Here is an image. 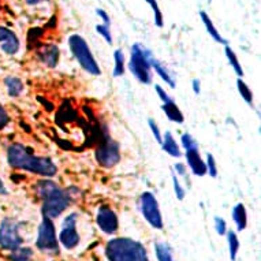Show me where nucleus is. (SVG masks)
Listing matches in <instances>:
<instances>
[{
    "mask_svg": "<svg viewBox=\"0 0 261 261\" xmlns=\"http://www.w3.org/2000/svg\"><path fill=\"white\" fill-rule=\"evenodd\" d=\"M7 159L11 167L33 172L45 178H52L58 172V167L51 159L45 156H35L32 150L22 144H13L10 146Z\"/></svg>",
    "mask_w": 261,
    "mask_h": 261,
    "instance_id": "obj_1",
    "label": "nucleus"
},
{
    "mask_svg": "<svg viewBox=\"0 0 261 261\" xmlns=\"http://www.w3.org/2000/svg\"><path fill=\"white\" fill-rule=\"evenodd\" d=\"M37 192L40 197L43 200V206H41V214L44 218L55 219L59 218L63 214L66 208L70 205L69 193L64 189L59 188L55 182L52 180H41L37 185Z\"/></svg>",
    "mask_w": 261,
    "mask_h": 261,
    "instance_id": "obj_2",
    "label": "nucleus"
},
{
    "mask_svg": "<svg viewBox=\"0 0 261 261\" xmlns=\"http://www.w3.org/2000/svg\"><path fill=\"white\" fill-rule=\"evenodd\" d=\"M106 256L110 261H148L144 245L130 238H115L106 246Z\"/></svg>",
    "mask_w": 261,
    "mask_h": 261,
    "instance_id": "obj_3",
    "label": "nucleus"
},
{
    "mask_svg": "<svg viewBox=\"0 0 261 261\" xmlns=\"http://www.w3.org/2000/svg\"><path fill=\"white\" fill-rule=\"evenodd\" d=\"M150 54L149 49L142 47L141 44H134L132 47V56L128 62V69L133 75L142 84L152 82V73H150Z\"/></svg>",
    "mask_w": 261,
    "mask_h": 261,
    "instance_id": "obj_4",
    "label": "nucleus"
},
{
    "mask_svg": "<svg viewBox=\"0 0 261 261\" xmlns=\"http://www.w3.org/2000/svg\"><path fill=\"white\" fill-rule=\"evenodd\" d=\"M70 49L73 52L74 58L77 59L82 69L85 70L86 73L92 74V75H100L101 70H100L99 64L92 55L90 48L88 47L85 39L80 35H71L69 39Z\"/></svg>",
    "mask_w": 261,
    "mask_h": 261,
    "instance_id": "obj_5",
    "label": "nucleus"
},
{
    "mask_svg": "<svg viewBox=\"0 0 261 261\" xmlns=\"http://www.w3.org/2000/svg\"><path fill=\"white\" fill-rule=\"evenodd\" d=\"M94 158H96V162L99 163L101 167H114L120 160L119 145L108 134H106V138L103 140V142L96 149Z\"/></svg>",
    "mask_w": 261,
    "mask_h": 261,
    "instance_id": "obj_6",
    "label": "nucleus"
},
{
    "mask_svg": "<svg viewBox=\"0 0 261 261\" xmlns=\"http://www.w3.org/2000/svg\"><path fill=\"white\" fill-rule=\"evenodd\" d=\"M36 246L43 252L58 253V250H59L55 226H54V222L51 219L43 216L41 224L39 227V236H37V241H36Z\"/></svg>",
    "mask_w": 261,
    "mask_h": 261,
    "instance_id": "obj_7",
    "label": "nucleus"
},
{
    "mask_svg": "<svg viewBox=\"0 0 261 261\" xmlns=\"http://www.w3.org/2000/svg\"><path fill=\"white\" fill-rule=\"evenodd\" d=\"M140 204H141V212L144 218L150 226L156 228V230H162L163 228V218L160 208H159V202L153 194L150 192H144L140 198Z\"/></svg>",
    "mask_w": 261,
    "mask_h": 261,
    "instance_id": "obj_8",
    "label": "nucleus"
},
{
    "mask_svg": "<svg viewBox=\"0 0 261 261\" xmlns=\"http://www.w3.org/2000/svg\"><path fill=\"white\" fill-rule=\"evenodd\" d=\"M22 238L18 234V224L11 219L6 218L0 223V246L9 250L19 248Z\"/></svg>",
    "mask_w": 261,
    "mask_h": 261,
    "instance_id": "obj_9",
    "label": "nucleus"
},
{
    "mask_svg": "<svg viewBox=\"0 0 261 261\" xmlns=\"http://www.w3.org/2000/svg\"><path fill=\"white\" fill-rule=\"evenodd\" d=\"M75 224H77V214H70L63 220L59 241L66 249H74L80 244V234L75 230Z\"/></svg>",
    "mask_w": 261,
    "mask_h": 261,
    "instance_id": "obj_10",
    "label": "nucleus"
},
{
    "mask_svg": "<svg viewBox=\"0 0 261 261\" xmlns=\"http://www.w3.org/2000/svg\"><path fill=\"white\" fill-rule=\"evenodd\" d=\"M96 222L100 230L106 234H115L119 227V220L118 216L110 206H100L97 211V216H96Z\"/></svg>",
    "mask_w": 261,
    "mask_h": 261,
    "instance_id": "obj_11",
    "label": "nucleus"
},
{
    "mask_svg": "<svg viewBox=\"0 0 261 261\" xmlns=\"http://www.w3.org/2000/svg\"><path fill=\"white\" fill-rule=\"evenodd\" d=\"M0 45L7 55H15L19 49V40L14 32L7 28H0Z\"/></svg>",
    "mask_w": 261,
    "mask_h": 261,
    "instance_id": "obj_12",
    "label": "nucleus"
},
{
    "mask_svg": "<svg viewBox=\"0 0 261 261\" xmlns=\"http://www.w3.org/2000/svg\"><path fill=\"white\" fill-rule=\"evenodd\" d=\"M186 160L192 172L197 176H204L206 174V166L204 160L201 159L198 149L186 150Z\"/></svg>",
    "mask_w": 261,
    "mask_h": 261,
    "instance_id": "obj_13",
    "label": "nucleus"
},
{
    "mask_svg": "<svg viewBox=\"0 0 261 261\" xmlns=\"http://www.w3.org/2000/svg\"><path fill=\"white\" fill-rule=\"evenodd\" d=\"M39 56L41 62L48 67H56L58 62H59V48L56 47L55 44H48L41 48V51L39 52Z\"/></svg>",
    "mask_w": 261,
    "mask_h": 261,
    "instance_id": "obj_14",
    "label": "nucleus"
},
{
    "mask_svg": "<svg viewBox=\"0 0 261 261\" xmlns=\"http://www.w3.org/2000/svg\"><path fill=\"white\" fill-rule=\"evenodd\" d=\"M150 67L158 73V75H160V78H162L163 81L166 82L170 88H175L176 84L174 77H172L171 74H170V71L166 69V66H163L158 59H154L153 55L150 56Z\"/></svg>",
    "mask_w": 261,
    "mask_h": 261,
    "instance_id": "obj_15",
    "label": "nucleus"
},
{
    "mask_svg": "<svg viewBox=\"0 0 261 261\" xmlns=\"http://www.w3.org/2000/svg\"><path fill=\"white\" fill-rule=\"evenodd\" d=\"M200 17H201L202 23H204V26H205L206 32L210 33L211 37H212V39H214L216 43H220V44H224V45H227V40L224 39V37L220 35V32H218V29L215 28L214 22H212V19L210 18V15H208L205 11H201V13H200Z\"/></svg>",
    "mask_w": 261,
    "mask_h": 261,
    "instance_id": "obj_16",
    "label": "nucleus"
},
{
    "mask_svg": "<svg viewBox=\"0 0 261 261\" xmlns=\"http://www.w3.org/2000/svg\"><path fill=\"white\" fill-rule=\"evenodd\" d=\"M163 111L166 114L168 119L171 122H175V123H184L185 116L182 114V111L179 110V107L174 103V100L168 101V103H163Z\"/></svg>",
    "mask_w": 261,
    "mask_h": 261,
    "instance_id": "obj_17",
    "label": "nucleus"
},
{
    "mask_svg": "<svg viewBox=\"0 0 261 261\" xmlns=\"http://www.w3.org/2000/svg\"><path fill=\"white\" fill-rule=\"evenodd\" d=\"M162 146L164 152H167L172 158H179L180 156V149L178 144H176L175 138L172 137V134L170 132H166V134L163 136L162 140Z\"/></svg>",
    "mask_w": 261,
    "mask_h": 261,
    "instance_id": "obj_18",
    "label": "nucleus"
},
{
    "mask_svg": "<svg viewBox=\"0 0 261 261\" xmlns=\"http://www.w3.org/2000/svg\"><path fill=\"white\" fill-rule=\"evenodd\" d=\"M232 219L237 224V228L242 231L248 226V214H246V210H245L244 204H237L232 210Z\"/></svg>",
    "mask_w": 261,
    "mask_h": 261,
    "instance_id": "obj_19",
    "label": "nucleus"
},
{
    "mask_svg": "<svg viewBox=\"0 0 261 261\" xmlns=\"http://www.w3.org/2000/svg\"><path fill=\"white\" fill-rule=\"evenodd\" d=\"M154 252L159 261H175L171 246L167 242H158L154 245Z\"/></svg>",
    "mask_w": 261,
    "mask_h": 261,
    "instance_id": "obj_20",
    "label": "nucleus"
},
{
    "mask_svg": "<svg viewBox=\"0 0 261 261\" xmlns=\"http://www.w3.org/2000/svg\"><path fill=\"white\" fill-rule=\"evenodd\" d=\"M5 84L6 88H7V92H9L11 97H18L23 90V84L17 77H7L5 80Z\"/></svg>",
    "mask_w": 261,
    "mask_h": 261,
    "instance_id": "obj_21",
    "label": "nucleus"
},
{
    "mask_svg": "<svg viewBox=\"0 0 261 261\" xmlns=\"http://www.w3.org/2000/svg\"><path fill=\"white\" fill-rule=\"evenodd\" d=\"M224 52H226V56H227V59H228V63H230V66L232 67V70L236 71L237 75H238L240 78L244 77V69H242V66H241L238 58H237L236 52L232 51L231 48L228 47V45H226V48H224Z\"/></svg>",
    "mask_w": 261,
    "mask_h": 261,
    "instance_id": "obj_22",
    "label": "nucleus"
},
{
    "mask_svg": "<svg viewBox=\"0 0 261 261\" xmlns=\"http://www.w3.org/2000/svg\"><path fill=\"white\" fill-rule=\"evenodd\" d=\"M227 240H228V249H230V257L231 261L237 260V254L240 250V240L234 231H227Z\"/></svg>",
    "mask_w": 261,
    "mask_h": 261,
    "instance_id": "obj_23",
    "label": "nucleus"
},
{
    "mask_svg": "<svg viewBox=\"0 0 261 261\" xmlns=\"http://www.w3.org/2000/svg\"><path fill=\"white\" fill-rule=\"evenodd\" d=\"M33 250L30 248H17L14 249L10 258L13 261H32Z\"/></svg>",
    "mask_w": 261,
    "mask_h": 261,
    "instance_id": "obj_24",
    "label": "nucleus"
},
{
    "mask_svg": "<svg viewBox=\"0 0 261 261\" xmlns=\"http://www.w3.org/2000/svg\"><path fill=\"white\" fill-rule=\"evenodd\" d=\"M237 88H238V92H240V94L242 96V99H244L249 106H253V92L250 90L248 84L245 81H242V78H238V80H237Z\"/></svg>",
    "mask_w": 261,
    "mask_h": 261,
    "instance_id": "obj_25",
    "label": "nucleus"
},
{
    "mask_svg": "<svg viewBox=\"0 0 261 261\" xmlns=\"http://www.w3.org/2000/svg\"><path fill=\"white\" fill-rule=\"evenodd\" d=\"M115 59V69H114V77H122L124 74V55L122 49H116L114 52Z\"/></svg>",
    "mask_w": 261,
    "mask_h": 261,
    "instance_id": "obj_26",
    "label": "nucleus"
},
{
    "mask_svg": "<svg viewBox=\"0 0 261 261\" xmlns=\"http://www.w3.org/2000/svg\"><path fill=\"white\" fill-rule=\"evenodd\" d=\"M146 3L152 7L154 14V23L158 28H163L164 25V22H163V13L160 11V7H159L158 0H146Z\"/></svg>",
    "mask_w": 261,
    "mask_h": 261,
    "instance_id": "obj_27",
    "label": "nucleus"
},
{
    "mask_svg": "<svg viewBox=\"0 0 261 261\" xmlns=\"http://www.w3.org/2000/svg\"><path fill=\"white\" fill-rule=\"evenodd\" d=\"M180 141H182V146L185 148V150L198 149L197 141H196V140H194V138H193L189 133L182 134V137H180Z\"/></svg>",
    "mask_w": 261,
    "mask_h": 261,
    "instance_id": "obj_28",
    "label": "nucleus"
},
{
    "mask_svg": "<svg viewBox=\"0 0 261 261\" xmlns=\"http://www.w3.org/2000/svg\"><path fill=\"white\" fill-rule=\"evenodd\" d=\"M206 172L210 174L212 178H216L218 176V166H216V162H215L214 154L208 153L206 154Z\"/></svg>",
    "mask_w": 261,
    "mask_h": 261,
    "instance_id": "obj_29",
    "label": "nucleus"
},
{
    "mask_svg": "<svg viewBox=\"0 0 261 261\" xmlns=\"http://www.w3.org/2000/svg\"><path fill=\"white\" fill-rule=\"evenodd\" d=\"M96 30H97V33L101 35L106 39L108 44L112 43V36H111V29H110V26L108 25H97L96 26Z\"/></svg>",
    "mask_w": 261,
    "mask_h": 261,
    "instance_id": "obj_30",
    "label": "nucleus"
},
{
    "mask_svg": "<svg viewBox=\"0 0 261 261\" xmlns=\"http://www.w3.org/2000/svg\"><path fill=\"white\" fill-rule=\"evenodd\" d=\"M172 184H174V192H175V196L178 200H184L185 196H186V193H185V189L182 188V185L179 184V180L176 179V176H172Z\"/></svg>",
    "mask_w": 261,
    "mask_h": 261,
    "instance_id": "obj_31",
    "label": "nucleus"
},
{
    "mask_svg": "<svg viewBox=\"0 0 261 261\" xmlns=\"http://www.w3.org/2000/svg\"><path fill=\"white\" fill-rule=\"evenodd\" d=\"M148 124H149L150 130H152V134H153L154 140L159 142V144H162V140H163V136L162 133H160V130H159V126L158 123L154 122L153 119H149L148 120Z\"/></svg>",
    "mask_w": 261,
    "mask_h": 261,
    "instance_id": "obj_32",
    "label": "nucleus"
},
{
    "mask_svg": "<svg viewBox=\"0 0 261 261\" xmlns=\"http://www.w3.org/2000/svg\"><path fill=\"white\" fill-rule=\"evenodd\" d=\"M215 228H216V231H218L219 236H224L227 232V224L226 222L223 220L222 218H215Z\"/></svg>",
    "mask_w": 261,
    "mask_h": 261,
    "instance_id": "obj_33",
    "label": "nucleus"
},
{
    "mask_svg": "<svg viewBox=\"0 0 261 261\" xmlns=\"http://www.w3.org/2000/svg\"><path fill=\"white\" fill-rule=\"evenodd\" d=\"M154 89H156V92H158V94H159V97H160V100H162L163 103H168V101H171V97H170V96H168V93L167 92H166V90L163 89L162 86L160 85H156L154 86Z\"/></svg>",
    "mask_w": 261,
    "mask_h": 261,
    "instance_id": "obj_34",
    "label": "nucleus"
},
{
    "mask_svg": "<svg viewBox=\"0 0 261 261\" xmlns=\"http://www.w3.org/2000/svg\"><path fill=\"white\" fill-rule=\"evenodd\" d=\"M9 123V114L6 112V110L0 106V128H3L6 124Z\"/></svg>",
    "mask_w": 261,
    "mask_h": 261,
    "instance_id": "obj_35",
    "label": "nucleus"
},
{
    "mask_svg": "<svg viewBox=\"0 0 261 261\" xmlns=\"http://www.w3.org/2000/svg\"><path fill=\"white\" fill-rule=\"evenodd\" d=\"M96 14H97V15H99V17L101 18V19H103L104 25L110 26V23H111V21H110V15H108V14L106 13L104 10L97 9V10H96Z\"/></svg>",
    "mask_w": 261,
    "mask_h": 261,
    "instance_id": "obj_36",
    "label": "nucleus"
},
{
    "mask_svg": "<svg viewBox=\"0 0 261 261\" xmlns=\"http://www.w3.org/2000/svg\"><path fill=\"white\" fill-rule=\"evenodd\" d=\"M175 170L176 174H179V175L182 176H185V174H186V166H185L184 163H176Z\"/></svg>",
    "mask_w": 261,
    "mask_h": 261,
    "instance_id": "obj_37",
    "label": "nucleus"
},
{
    "mask_svg": "<svg viewBox=\"0 0 261 261\" xmlns=\"http://www.w3.org/2000/svg\"><path fill=\"white\" fill-rule=\"evenodd\" d=\"M200 85H201L200 80L194 78V80H193V92H194L196 94H200V92H201V88H200Z\"/></svg>",
    "mask_w": 261,
    "mask_h": 261,
    "instance_id": "obj_38",
    "label": "nucleus"
},
{
    "mask_svg": "<svg viewBox=\"0 0 261 261\" xmlns=\"http://www.w3.org/2000/svg\"><path fill=\"white\" fill-rule=\"evenodd\" d=\"M0 194H7V190H6L5 184L2 182V179H0Z\"/></svg>",
    "mask_w": 261,
    "mask_h": 261,
    "instance_id": "obj_39",
    "label": "nucleus"
}]
</instances>
